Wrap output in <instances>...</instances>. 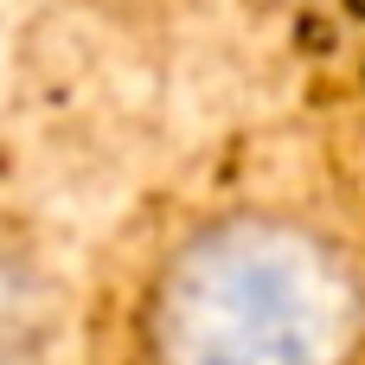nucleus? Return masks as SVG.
Segmentation results:
<instances>
[{
    "mask_svg": "<svg viewBox=\"0 0 365 365\" xmlns=\"http://www.w3.org/2000/svg\"><path fill=\"white\" fill-rule=\"evenodd\" d=\"M365 269L295 212L192 225L141 295L148 365H359Z\"/></svg>",
    "mask_w": 365,
    "mask_h": 365,
    "instance_id": "f257e3e1",
    "label": "nucleus"
},
{
    "mask_svg": "<svg viewBox=\"0 0 365 365\" xmlns=\"http://www.w3.org/2000/svg\"><path fill=\"white\" fill-rule=\"evenodd\" d=\"M58 321H64L58 282L26 250H0V365H38L58 340Z\"/></svg>",
    "mask_w": 365,
    "mask_h": 365,
    "instance_id": "f03ea898",
    "label": "nucleus"
}]
</instances>
